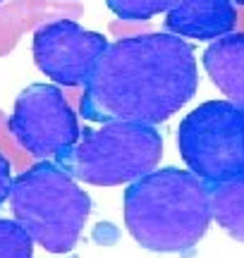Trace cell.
<instances>
[{"instance_id": "6da1fadb", "label": "cell", "mask_w": 244, "mask_h": 258, "mask_svg": "<svg viewBox=\"0 0 244 258\" xmlns=\"http://www.w3.org/2000/svg\"><path fill=\"white\" fill-rule=\"evenodd\" d=\"M89 122L163 124L199 91L194 46L175 34H134L108 43L82 86Z\"/></svg>"}, {"instance_id": "7a4b0ae2", "label": "cell", "mask_w": 244, "mask_h": 258, "mask_svg": "<svg viewBox=\"0 0 244 258\" xmlns=\"http://www.w3.org/2000/svg\"><path fill=\"white\" fill-rule=\"evenodd\" d=\"M122 218L144 249L187 253L206 237L213 220L211 186L189 170L160 167L125 189Z\"/></svg>"}, {"instance_id": "3957f363", "label": "cell", "mask_w": 244, "mask_h": 258, "mask_svg": "<svg viewBox=\"0 0 244 258\" xmlns=\"http://www.w3.org/2000/svg\"><path fill=\"white\" fill-rule=\"evenodd\" d=\"M10 211L38 246L67 253L91 215V196L55 160H38L12 179Z\"/></svg>"}, {"instance_id": "277c9868", "label": "cell", "mask_w": 244, "mask_h": 258, "mask_svg": "<svg viewBox=\"0 0 244 258\" xmlns=\"http://www.w3.org/2000/svg\"><path fill=\"white\" fill-rule=\"evenodd\" d=\"M163 158V139L153 124L105 122L84 129L55 163L77 182L91 186H120L149 175Z\"/></svg>"}, {"instance_id": "5b68a950", "label": "cell", "mask_w": 244, "mask_h": 258, "mask_svg": "<svg viewBox=\"0 0 244 258\" xmlns=\"http://www.w3.org/2000/svg\"><path fill=\"white\" fill-rule=\"evenodd\" d=\"M177 151L208 186L244 177V110L230 101L201 103L179 122Z\"/></svg>"}, {"instance_id": "8992f818", "label": "cell", "mask_w": 244, "mask_h": 258, "mask_svg": "<svg viewBox=\"0 0 244 258\" xmlns=\"http://www.w3.org/2000/svg\"><path fill=\"white\" fill-rule=\"evenodd\" d=\"M10 132L34 160H55L75 144L82 127L65 91L55 84H31L17 96Z\"/></svg>"}, {"instance_id": "52a82bcc", "label": "cell", "mask_w": 244, "mask_h": 258, "mask_svg": "<svg viewBox=\"0 0 244 258\" xmlns=\"http://www.w3.org/2000/svg\"><path fill=\"white\" fill-rule=\"evenodd\" d=\"M108 48V38L84 29L77 19H55L34 31V62L48 79L65 89L84 86L96 60Z\"/></svg>"}, {"instance_id": "ba28073f", "label": "cell", "mask_w": 244, "mask_h": 258, "mask_svg": "<svg viewBox=\"0 0 244 258\" xmlns=\"http://www.w3.org/2000/svg\"><path fill=\"white\" fill-rule=\"evenodd\" d=\"M239 15L232 0H179L168 10L163 27L168 34L192 41H218L237 29Z\"/></svg>"}, {"instance_id": "9c48e42d", "label": "cell", "mask_w": 244, "mask_h": 258, "mask_svg": "<svg viewBox=\"0 0 244 258\" xmlns=\"http://www.w3.org/2000/svg\"><path fill=\"white\" fill-rule=\"evenodd\" d=\"M84 5L77 0H5L0 5V57H8L27 31L55 19H79Z\"/></svg>"}, {"instance_id": "30bf717a", "label": "cell", "mask_w": 244, "mask_h": 258, "mask_svg": "<svg viewBox=\"0 0 244 258\" xmlns=\"http://www.w3.org/2000/svg\"><path fill=\"white\" fill-rule=\"evenodd\" d=\"M201 60L218 91L244 110V31H232L213 41Z\"/></svg>"}, {"instance_id": "8fae6325", "label": "cell", "mask_w": 244, "mask_h": 258, "mask_svg": "<svg viewBox=\"0 0 244 258\" xmlns=\"http://www.w3.org/2000/svg\"><path fill=\"white\" fill-rule=\"evenodd\" d=\"M211 211L213 220L235 241L244 244V177L211 186Z\"/></svg>"}, {"instance_id": "7c38bea8", "label": "cell", "mask_w": 244, "mask_h": 258, "mask_svg": "<svg viewBox=\"0 0 244 258\" xmlns=\"http://www.w3.org/2000/svg\"><path fill=\"white\" fill-rule=\"evenodd\" d=\"M179 0H105L113 15L122 22H149L156 15H163L177 5Z\"/></svg>"}, {"instance_id": "4fadbf2b", "label": "cell", "mask_w": 244, "mask_h": 258, "mask_svg": "<svg viewBox=\"0 0 244 258\" xmlns=\"http://www.w3.org/2000/svg\"><path fill=\"white\" fill-rule=\"evenodd\" d=\"M34 244L17 220L0 218V258H34Z\"/></svg>"}, {"instance_id": "5bb4252c", "label": "cell", "mask_w": 244, "mask_h": 258, "mask_svg": "<svg viewBox=\"0 0 244 258\" xmlns=\"http://www.w3.org/2000/svg\"><path fill=\"white\" fill-rule=\"evenodd\" d=\"M0 153L8 156V160L12 163V167H17V170H27V167L34 165V158L29 156L27 151L15 141L12 132H10L8 117H5V112L3 110H0Z\"/></svg>"}, {"instance_id": "9a60e30c", "label": "cell", "mask_w": 244, "mask_h": 258, "mask_svg": "<svg viewBox=\"0 0 244 258\" xmlns=\"http://www.w3.org/2000/svg\"><path fill=\"white\" fill-rule=\"evenodd\" d=\"M10 189H12V163L8 156L0 153V206L10 199Z\"/></svg>"}, {"instance_id": "2e32d148", "label": "cell", "mask_w": 244, "mask_h": 258, "mask_svg": "<svg viewBox=\"0 0 244 258\" xmlns=\"http://www.w3.org/2000/svg\"><path fill=\"white\" fill-rule=\"evenodd\" d=\"M232 3H237V5H244V0H232Z\"/></svg>"}, {"instance_id": "e0dca14e", "label": "cell", "mask_w": 244, "mask_h": 258, "mask_svg": "<svg viewBox=\"0 0 244 258\" xmlns=\"http://www.w3.org/2000/svg\"><path fill=\"white\" fill-rule=\"evenodd\" d=\"M3 3H5V0H0V5H3Z\"/></svg>"}]
</instances>
